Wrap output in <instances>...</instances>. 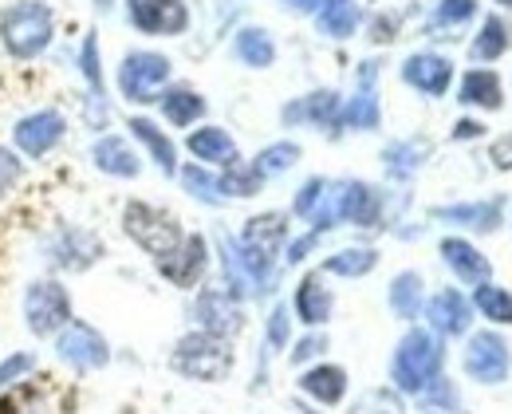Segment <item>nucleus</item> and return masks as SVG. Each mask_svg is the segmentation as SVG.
Instances as JSON below:
<instances>
[{"instance_id": "nucleus-41", "label": "nucleus", "mask_w": 512, "mask_h": 414, "mask_svg": "<svg viewBox=\"0 0 512 414\" xmlns=\"http://www.w3.org/2000/svg\"><path fill=\"white\" fill-rule=\"evenodd\" d=\"M323 190H327V182H323V178L304 182V186H300V194H296V213H300V217H312V213H316V206H320Z\"/></svg>"}, {"instance_id": "nucleus-37", "label": "nucleus", "mask_w": 512, "mask_h": 414, "mask_svg": "<svg viewBox=\"0 0 512 414\" xmlns=\"http://www.w3.org/2000/svg\"><path fill=\"white\" fill-rule=\"evenodd\" d=\"M182 182H186V190H190L193 198H201V202H209V206H217L225 194H221V178H213V174H205L201 166H186L182 170Z\"/></svg>"}, {"instance_id": "nucleus-49", "label": "nucleus", "mask_w": 512, "mask_h": 414, "mask_svg": "<svg viewBox=\"0 0 512 414\" xmlns=\"http://www.w3.org/2000/svg\"><path fill=\"white\" fill-rule=\"evenodd\" d=\"M390 32H394V24H390V20H379V24H375V40H390Z\"/></svg>"}, {"instance_id": "nucleus-3", "label": "nucleus", "mask_w": 512, "mask_h": 414, "mask_svg": "<svg viewBox=\"0 0 512 414\" xmlns=\"http://www.w3.org/2000/svg\"><path fill=\"white\" fill-rule=\"evenodd\" d=\"M123 229H127V237L138 249H146L158 261H166L186 241L182 237V225L166 209L146 206V202H127V209H123Z\"/></svg>"}, {"instance_id": "nucleus-1", "label": "nucleus", "mask_w": 512, "mask_h": 414, "mask_svg": "<svg viewBox=\"0 0 512 414\" xmlns=\"http://www.w3.org/2000/svg\"><path fill=\"white\" fill-rule=\"evenodd\" d=\"M442 344L430 336V332H406L402 344L394 351V363H390V375H394V387L398 391H426L434 383V375L442 371Z\"/></svg>"}, {"instance_id": "nucleus-15", "label": "nucleus", "mask_w": 512, "mask_h": 414, "mask_svg": "<svg viewBox=\"0 0 512 414\" xmlns=\"http://www.w3.org/2000/svg\"><path fill=\"white\" fill-rule=\"evenodd\" d=\"M339 119H343V111H339V95L335 91H312V95H304V99L284 107V123H316L331 135H335Z\"/></svg>"}, {"instance_id": "nucleus-6", "label": "nucleus", "mask_w": 512, "mask_h": 414, "mask_svg": "<svg viewBox=\"0 0 512 414\" xmlns=\"http://www.w3.org/2000/svg\"><path fill=\"white\" fill-rule=\"evenodd\" d=\"M170 79V60L158 52H130L119 68V91L130 103H150L158 99L162 83Z\"/></svg>"}, {"instance_id": "nucleus-30", "label": "nucleus", "mask_w": 512, "mask_h": 414, "mask_svg": "<svg viewBox=\"0 0 512 414\" xmlns=\"http://www.w3.org/2000/svg\"><path fill=\"white\" fill-rule=\"evenodd\" d=\"M512 48V28L501 20V16H489L473 40V56L477 60H501L505 52Z\"/></svg>"}, {"instance_id": "nucleus-7", "label": "nucleus", "mask_w": 512, "mask_h": 414, "mask_svg": "<svg viewBox=\"0 0 512 414\" xmlns=\"http://www.w3.org/2000/svg\"><path fill=\"white\" fill-rule=\"evenodd\" d=\"M509 367H512V351L497 332H477L465 344V375L469 379H477V383H501L509 375Z\"/></svg>"}, {"instance_id": "nucleus-9", "label": "nucleus", "mask_w": 512, "mask_h": 414, "mask_svg": "<svg viewBox=\"0 0 512 414\" xmlns=\"http://www.w3.org/2000/svg\"><path fill=\"white\" fill-rule=\"evenodd\" d=\"M130 20L138 32L150 36H178L190 28V8L182 0H134L130 4Z\"/></svg>"}, {"instance_id": "nucleus-34", "label": "nucleus", "mask_w": 512, "mask_h": 414, "mask_svg": "<svg viewBox=\"0 0 512 414\" xmlns=\"http://www.w3.org/2000/svg\"><path fill=\"white\" fill-rule=\"evenodd\" d=\"M296 162H300V146H296V142H276V146H268V150L256 154L253 170L260 178H276V174L292 170Z\"/></svg>"}, {"instance_id": "nucleus-4", "label": "nucleus", "mask_w": 512, "mask_h": 414, "mask_svg": "<svg viewBox=\"0 0 512 414\" xmlns=\"http://www.w3.org/2000/svg\"><path fill=\"white\" fill-rule=\"evenodd\" d=\"M174 371H182L186 379L197 383H221L229 371H233V351L221 336H209V332H193L182 336L174 347Z\"/></svg>"}, {"instance_id": "nucleus-25", "label": "nucleus", "mask_w": 512, "mask_h": 414, "mask_svg": "<svg viewBox=\"0 0 512 414\" xmlns=\"http://www.w3.org/2000/svg\"><path fill=\"white\" fill-rule=\"evenodd\" d=\"M300 391L304 395H312V399H320L327 407H335L343 395H347V375H343V367H316V371H308L304 379H300Z\"/></svg>"}, {"instance_id": "nucleus-33", "label": "nucleus", "mask_w": 512, "mask_h": 414, "mask_svg": "<svg viewBox=\"0 0 512 414\" xmlns=\"http://www.w3.org/2000/svg\"><path fill=\"white\" fill-rule=\"evenodd\" d=\"M375 265H379V253H375V249H343V253H335V257H327V261H323V273L367 276Z\"/></svg>"}, {"instance_id": "nucleus-10", "label": "nucleus", "mask_w": 512, "mask_h": 414, "mask_svg": "<svg viewBox=\"0 0 512 414\" xmlns=\"http://www.w3.org/2000/svg\"><path fill=\"white\" fill-rule=\"evenodd\" d=\"M64 131H67V123L60 111H36V115H28V119L16 123L12 138H16V146H20L28 158H44V154L64 138Z\"/></svg>"}, {"instance_id": "nucleus-51", "label": "nucleus", "mask_w": 512, "mask_h": 414, "mask_svg": "<svg viewBox=\"0 0 512 414\" xmlns=\"http://www.w3.org/2000/svg\"><path fill=\"white\" fill-rule=\"evenodd\" d=\"M497 4H505V8H512V0H497Z\"/></svg>"}, {"instance_id": "nucleus-50", "label": "nucleus", "mask_w": 512, "mask_h": 414, "mask_svg": "<svg viewBox=\"0 0 512 414\" xmlns=\"http://www.w3.org/2000/svg\"><path fill=\"white\" fill-rule=\"evenodd\" d=\"M323 0H288V8H300V12H308V8H320Z\"/></svg>"}, {"instance_id": "nucleus-23", "label": "nucleus", "mask_w": 512, "mask_h": 414, "mask_svg": "<svg viewBox=\"0 0 512 414\" xmlns=\"http://www.w3.org/2000/svg\"><path fill=\"white\" fill-rule=\"evenodd\" d=\"M296 316L308 324V328H320L331 320V292L320 284V276H304L300 288H296Z\"/></svg>"}, {"instance_id": "nucleus-20", "label": "nucleus", "mask_w": 512, "mask_h": 414, "mask_svg": "<svg viewBox=\"0 0 512 414\" xmlns=\"http://www.w3.org/2000/svg\"><path fill=\"white\" fill-rule=\"evenodd\" d=\"M284 233H288V225H284V213H260L253 217L249 225H245V237H241V245L249 249V253H260V257H276V249H280V241H284Z\"/></svg>"}, {"instance_id": "nucleus-14", "label": "nucleus", "mask_w": 512, "mask_h": 414, "mask_svg": "<svg viewBox=\"0 0 512 414\" xmlns=\"http://www.w3.org/2000/svg\"><path fill=\"white\" fill-rule=\"evenodd\" d=\"M402 79H406L414 91H422V95L438 99V95H446V91H449L453 64H449L446 56H434V52H418V56H410V60L402 64Z\"/></svg>"}, {"instance_id": "nucleus-48", "label": "nucleus", "mask_w": 512, "mask_h": 414, "mask_svg": "<svg viewBox=\"0 0 512 414\" xmlns=\"http://www.w3.org/2000/svg\"><path fill=\"white\" fill-rule=\"evenodd\" d=\"M481 131H485L481 123H469V119H461V123L453 127V138H481Z\"/></svg>"}, {"instance_id": "nucleus-47", "label": "nucleus", "mask_w": 512, "mask_h": 414, "mask_svg": "<svg viewBox=\"0 0 512 414\" xmlns=\"http://www.w3.org/2000/svg\"><path fill=\"white\" fill-rule=\"evenodd\" d=\"M316 237H320V233H308V237H300V241L288 249V261H292V265H296V261H304V253L316 245Z\"/></svg>"}, {"instance_id": "nucleus-24", "label": "nucleus", "mask_w": 512, "mask_h": 414, "mask_svg": "<svg viewBox=\"0 0 512 414\" xmlns=\"http://www.w3.org/2000/svg\"><path fill=\"white\" fill-rule=\"evenodd\" d=\"M190 150L201 162H217V166H237V142L225 135L221 127H201L190 135Z\"/></svg>"}, {"instance_id": "nucleus-21", "label": "nucleus", "mask_w": 512, "mask_h": 414, "mask_svg": "<svg viewBox=\"0 0 512 414\" xmlns=\"http://www.w3.org/2000/svg\"><path fill=\"white\" fill-rule=\"evenodd\" d=\"M457 95H461L465 107H481V111H497V107L505 103V99H501V79H497V71H485V68L465 71Z\"/></svg>"}, {"instance_id": "nucleus-35", "label": "nucleus", "mask_w": 512, "mask_h": 414, "mask_svg": "<svg viewBox=\"0 0 512 414\" xmlns=\"http://www.w3.org/2000/svg\"><path fill=\"white\" fill-rule=\"evenodd\" d=\"M477 308L493 324H512V292L497 288V284H477Z\"/></svg>"}, {"instance_id": "nucleus-19", "label": "nucleus", "mask_w": 512, "mask_h": 414, "mask_svg": "<svg viewBox=\"0 0 512 414\" xmlns=\"http://www.w3.org/2000/svg\"><path fill=\"white\" fill-rule=\"evenodd\" d=\"M379 64H363L359 71V79H363V87H359V95L347 103V111H343V123L347 127H355V131H375L379 127V99H375V75H379Z\"/></svg>"}, {"instance_id": "nucleus-26", "label": "nucleus", "mask_w": 512, "mask_h": 414, "mask_svg": "<svg viewBox=\"0 0 512 414\" xmlns=\"http://www.w3.org/2000/svg\"><path fill=\"white\" fill-rule=\"evenodd\" d=\"M359 28V4L355 0H323L320 4V32L331 40H347Z\"/></svg>"}, {"instance_id": "nucleus-46", "label": "nucleus", "mask_w": 512, "mask_h": 414, "mask_svg": "<svg viewBox=\"0 0 512 414\" xmlns=\"http://www.w3.org/2000/svg\"><path fill=\"white\" fill-rule=\"evenodd\" d=\"M320 351H327V340H323V336H304V340L296 344V351H292V363H304V359H316Z\"/></svg>"}, {"instance_id": "nucleus-16", "label": "nucleus", "mask_w": 512, "mask_h": 414, "mask_svg": "<svg viewBox=\"0 0 512 414\" xmlns=\"http://www.w3.org/2000/svg\"><path fill=\"white\" fill-rule=\"evenodd\" d=\"M442 261H446L449 269L457 273V280H465V284H489V273H493L489 257H485L481 249H473L465 237H446V241H442Z\"/></svg>"}, {"instance_id": "nucleus-31", "label": "nucleus", "mask_w": 512, "mask_h": 414, "mask_svg": "<svg viewBox=\"0 0 512 414\" xmlns=\"http://www.w3.org/2000/svg\"><path fill=\"white\" fill-rule=\"evenodd\" d=\"M237 56L249 64V68H268L276 60V44L264 28H241L237 32Z\"/></svg>"}, {"instance_id": "nucleus-52", "label": "nucleus", "mask_w": 512, "mask_h": 414, "mask_svg": "<svg viewBox=\"0 0 512 414\" xmlns=\"http://www.w3.org/2000/svg\"><path fill=\"white\" fill-rule=\"evenodd\" d=\"M300 414H316V411H304V407H300Z\"/></svg>"}, {"instance_id": "nucleus-5", "label": "nucleus", "mask_w": 512, "mask_h": 414, "mask_svg": "<svg viewBox=\"0 0 512 414\" xmlns=\"http://www.w3.org/2000/svg\"><path fill=\"white\" fill-rule=\"evenodd\" d=\"M24 320L36 336H52L71 324V300H67V288L56 280H36L24 296Z\"/></svg>"}, {"instance_id": "nucleus-40", "label": "nucleus", "mask_w": 512, "mask_h": 414, "mask_svg": "<svg viewBox=\"0 0 512 414\" xmlns=\"http://www.w3.org/2000/svg\"><path fill=\"white\" fill-rule=\"evenodd\" d=\"M79 68H83L87 83H91V87H95V95H99V91H103V71H99V40H95V36H87V40H83Z\"/></svg>"}, {"instance_id": "nucleus-17", "label": "nucleus", "mask_w": 512, "mask_h": 414, "mask_svg": "<svg viewBox=\"0 0 512 414\" xmlns=\"http://www.w3.org/2000/svg\"><path fill=\"white\" fill-rule=\"evenodd\" d=\"M501 198H489V202H465V206H442L434 209L438 221H453V225H465L473 233H493L501 225Z\"/></svg>"}, {"instance_id": "nucleus-42", "label": "nucleus", "mask_w": 512, "mask_h": 414, "mask_svg": "<svg viewBox=\"0 0 512 414\" xmlns=\"http://www.w3.org/2000/svg\"><path fill=\"white\" fill-rule=\"evenodd\" d=\"M32 363H36V359H32V355H24V351H20V355H12V359H4V363H0V387H12L20 375H28V371H32Z\"/></svg>"}, {"instance_id": "nucleus-39", "label": "nucleus", "mask_w": 512, "mask_h": 414, "mask_svg": "<svg viewBox=\"0 0 512 414\" xmlns=\"http://www.w3.org/2000/svg\"><path fill=\"white\" fill-rule=\"evenodd\" d=\"M473 12H477V0H442L438 12H434V24L453 28V24H465Z\"/></svg>"}, {"instance_id": "nucleus-2", "label": "nucleus", "mask_w": 512, "mask_h": 414, "mask_svg": "<svg viewBox=\"0 0 512 414\" xmlns=\"http://www.w3.org/2000/svg\"><path fill=\"white\" fill-rule=\"evenodd\" d=\"M0 36H4V48L16 56V60H32L48 48L52 40V8L40 4V0H24V4H12L0 20Z\"/></svg>"}, {"instance_id": "nucleus-11", "label": "nucleus", "mask_w": 512, "mask_h": 414, "mask_svg": "<svg viewBox=\"0 0 512 414\" xmlns=\"http://www.w3.org/2000/svg\"><path fill=\"white\" fill-rule=\"evenodd\" d=\"M197 320H201V332L209 336H237L241 332V308H237V296L221 292V288H205L197 296Z\"/></svg>"}, {"instance_id": "nucleus-45", "label": "nucleus", "mask_w": 512, "mask_h": 414, "mask_svg": "<svg viewBox=\"0 0 512 414\" xmlns=\"http://www.w3.org/2000/svg\"><path fill=\"white\" fill-rule=\"evenodd\" d=\"M489 158H493L497 170H512V131L509 135H501L493 146H489Z\"/></svg>"}, {"instance_id": "nucleus-43", "label": "nucleus", "mask_w": 512, "mask_h": 414, "mask_svg": "<svg viewBox=\"0 0 512 414\" xmlns=\"http://www.w3.org/2000/svg\"><path fill=\"white\" fill-rule=\"evenodd\" d=\"M288 344V308H272L268 316V347H280Z\"/></svg>"}, {"instance_id": "nucleus-13", "label": "nucleus", "mask_w": 512, "mask_h": 414, "mask_svg": "<svg viewBox=\"0 0 512 414\" xmlns=\"http://www.w3.org/2000/svg\"><path fill=\"white\" fill-rule=\"evenodd\" d=\"M205 265H209V249H205V237H186L166 261H158V269L162 276L170 280V284H178V288H193L201 273H205Z\"/></svg>"}, {"instance_id": "nucleus-36", "label": "nucleus", "mask_w": 512, "mask_h": 414, "mask_svg": "<svg viewBox=\"0 0 512 414\" xmlns=\"http://www.w3.org/2000/svg\"><path fill=\"white\" fill-rule=\"evenodd\" d=\"M225 276H229V296H249V292H256L253 276H249L245 261H241L237 241H225Z\"/></svg>"}, {"instance_id": "nucleus-32", "label": "nucleus", "mask_w": 512, "mask_h": 414, "mask_svg": "<svg viewBox=\"0 0 512 414\" xmlns=\"http://www.w3.org/2000/svg\"><path fill=\"white\" fill-rule=\"evenodd\" d=\"M390 308H394L402 320H414V316L422 312V276L418 273L394 276V284H390Z\"/></svg>"}, {"instance_id": "nucleus-27", "label": "nucleus", "mask_w": 512, "mask_h": 414, "mask_svg": "<svg viewBox=\"0 0 512 414\" xmlns=\"http://www.w3.org/2000/svg\"><path fill=\"white\" fill-rule=\"evenodd\" d=\"M422 158H426V142H422V138L390 142V146H386V154H383L386 174H390V178H398V182H406V178H414V170L422 166Z\"/></svg>"}, {"instance_id": "nucleus-38", "label": "nucleus", "mask_w": 512, "mask_h": 414, "mask_svg": "<svg viewBox=\"0 0 512 414\" xmlns=\"http://www.w3.org/2000/svg\"><path fill=\"white\" fill-rule=\"evenodd\" d=\"M260 174H256L253 166L249 170H241V166H229V174L221 178V194H229V198H253L256 190H260Z\"/></svg>"}, {"instance_id": "nucleus-12", "label": "nucleus", "mask_w": 512, "mask_h": 414, "mask_svg": "<svg viewBox=\"0 0 512 414\" xmlns=\"http://www.w3.org/2000/svg\"><path fill=\"white\" fill-rule=\"evenodd\" d=\"M426 320L438 336H465L473 324V304L457 288H442L426 300Z\"/></svg>"}, {"instance_id": "nucleus-8", "label": "nucleus", "mask_w": 512, "mask_h": 414, "mask_svg": "<svg viewBox=\"0 0 512 414\" xmlns=\"http://www.w3.org/2000/svg\"><path fill=\"white\" fill-rule=\"evenodd\" d=\"M60 359H64L67 367H75V371H95V367H107V359H111V347L107 340L91 328V324H67L64 332H60Z\"/></svg>"}, {"instance_id": "nucleus-44", "label": "nucleus", "mask_w": 512, "mask_h": 414, "mask_svg": "<svg viewBox=\"0 0 512 414\" xmlns=\"http://www.w3.org/2000/svg\"><path fill=\"white\" fill-rule=\"evenodd\" d=\"M16 178H20V162L8 150H0V194H8L16 186Z\"/></svg>"}, {"instance_id": "nucleus-29", "label": "nucleus", "mask_w": 512, "mask_h": 414, "mask_svg": "<svg viewBox=\"0 0 512 414\" xmlns=\"http://www.w3.org/2000/svg\"><path fill=\"white\" fill-rule=\"evenodd\" d=\"M130 131H134V138L150 150V158H154L166 174H174V166H178V150H174V142H170V138L162 135L150 119H130Z\"/></svg>"}, {"instance_id": "nucleus-18", "label": "nucleus", "mask_w": 512, "mask_h": 414, "mask_svg": "<svg viewBox=\"0 0 512 414\" xmlns=\"http://www.w3.org/2000/svg\"><path fill=\"white\" fill-rule=\"evenodd\" d=\"M99 253H103V245L91 237V233H83V229H67L64 237L52 245V265H60V269H87V265H95L99 261Z\"/></svg>"}, {"instance_id": "nucleus-22", "label": "nucleus", "mask_w": 512, "mask_h": 414, "mask_svg": "<svg viewBox=\"0 0 512 414\" xmlns=\"http://www.w3.org/2000/svg\"><path fill=\"white\" fill-rule=\"evenodd\" d=\"M91 158H95V166L103 170V174H115V178H134L138 174V154L130 150L123 138L107 135L95 142V150H91Z\"/></svg>"}, {"instance_id": "nucleus-28", "label": "nucleus", "mask_w": 512, "mask_h": 414, "mask_svg": "<svg viewBox=\"0 0 512 414\" xmlns=\"http://www.w3.org/2000/svg\"><path fill=\"white\" fill-rule=\"evenodd\" d=\"M158 103H162V111H166V119L174 127H190V123H197L205 115V99L197 91H190V87H174V91L158 95Z\"/></svg>"}]
</instances>
